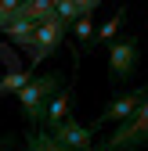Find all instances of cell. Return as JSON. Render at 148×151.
Instances as JSON below:
<instances>
[{
    "mask_svg": "<svg viewBox=\"0 0 148 151\" xmlns=\"http://www.w3.org/2000/svg\"><path fill=\"white\" fill-rule=\"evenodd\" d=\"M72 36H76L80 43H87V54H90V47H94V36H98L94 22H90V14H87V18H80V22H72Z\"/></svg>",
    "mask_w": 148,
    "mask_h": 151,
    "instance_id": "12",
    "label": "cell"
},
{
    "mask_svg": "<svg viewBox=\"0 0 148 151\" xmlns=\"http://www.w3.org/2000/svg\"><path fill=\"white\" fill-rule=\"evenodd\" d=\"M90 151H101V147H90Z\"/></svg>",
    "mask_w": 148,
    "mask_h": 151,
    "instance_id": "16",
    "label": "cell"
},
{
    "mask_svg": "<svg viewBox=\"0 0 148 151\" xmlns=\"http://www.w3.org/2000/svg\"><path fill=\"white\" fill-rule=\"evenodd\" d=\"M22 11L33 18L36 25H44L47 18H54V14H58V7H54L51 0H22Z\"/></svg>",
    "mask_w": 148,
    "mask_h": 151,
    "instance_id": "10",
    "label": "cell"
},
{
    "mask_svg": "<svg viewBox=\"0 0 148 151\" xmlns=\"http://www.w3.org/2000/svg\"><path fill=\"white\" fill-rule=\"evenodd\" d=\"M51 137L58 140L62 147H69V151H90V147H94V126H83L76 119H65L58 129H51Z\"/></svg>",
    "mask_w": 148,
    "mask_h": 151,
    "instance_id": "6",
    "label": "cell"
},
{
    "mask_svg": "<svg viewBox=\"0 0 148 151\" xmlns=\"http://www.w3.org/2000/svg\"><path fill=\"white\" fill-rule=\"evenodd\" d=\"M22 11V0H0V32H4L11 22H15V14Z\"/></svg>",
    "mask_w": 148,
    "mask_h": 151,
    "instance_id": "14",
    "label": "cell"
},
{
    "mask_svg": "<svg viewBox=\"0 0 148 151\" xmlns=\"http://www.w3.org/2000/svg\"><path fill=\"white\" fill-rule=\"evenodd\" d=\"M137 68V36H123L108 47V83H126Z\"/></svg>",
    "mask_w": 148,
    "mask_h": 151,
    "instance_id": "4",
    "label": "cell"
},
{
    "mask_svg": "<svg viewBox=\"0 0 148 151\" xmlns=\"http://www.w3.org/2000/svg\"><path fill=\"white\" fill-rule=\"evenodd\" d=\"M58 83H62V76H58V72H44V76H33L29 86L18 93V101H22V115H25L29 129H40V126H44L51 101L62 93Z\"/></svg>",
    "mask_w": 148,
    "mask_h": 151,
    "instance_id": "1",
    "label": "cell"
},
{
    "mask_svg": "<svg viewBox=\"0 0 148 151\" xmlns=\"http://www.w3.org/2000/svg\"><path fill=\"white\" fill-rule=\"evenodd\" d=\"M25 147L29 151H69V147H62L58 140H54L47 129H29L25 133Z\"/></svg>",
    "mask_w": 148,
    "mask_h": 151,
    "instance_id": "9",
    "label": "cell"
},
{
    "mask_svg": "<svg viewBox=\"0 0 148 151\" xmlns=\"http://www.w3.org/2000/svg\"><path fill=\"white\" fill-rule=\"evenodd\" d=\"M69 108H72V90L65 86L58 97L51 101V108H47V119H44V129H47V133H51V129H58L65 119H72V115H69Z\"/></svg>",
    "mask_w": 148,
    "mask_h": 151,
    "instance_id": "8",
    "label": "cell"
},
{
    "mask_svg": "<svg viewBox=\"0 0 148 151\" xmlns=\"http://www.w3.org/2000/svg\"><path fill=\"white\" fill-rule=\"evenodd\" d=\"M58 18L62 22H80V18H87V14H94L98 7H101V0H58Z\"/></svg>",
    "mask_w": 148,
    "mask_h": 151,
    "instance_id": "7",
    "label": "cell"
},
{
    "mask_svg": "<svg viewBox=\"0 0 148 151\" xmlns=\"http://www.w3.org/2000/svg\"><path fill=\"white\" fill-rule=\"evenodd\" d=\"M0 151H29V147L18 140L15 133H4V137H0Z\"/></svg>",
    "mask_w": 148,
    "mask_h": 151,
    "instance_id": "15",
    "label": "cell"
},
{
    "mask_svg": "<svg viewBox=\"0 0 148 151\" xmlns=\"http://www.w3.org/2000/svg\"><path fill=\"white\" fill-rule=\"evenodd\" d=\"M123 18H126V7H119L112 18H108L105 25H98V36H94V47L98 43H116V32H119V25H123ZM90 47V50H94Z\"/></svg>",
    "mask_w": 148,
    "mask_h": 151,
    "instance_id": "11",
    "label": "cell"
},
{
    "mask_svg": "<svg viewBox=\"0 0 148 151\" xmlns=\"http://www.w3.org/2000/svg\"><path fill=\"white\" fill-rule=\"evenodd\" d=\"M65 32H72V25L69 22H62L58 14L54 18H47V22L36 29V40H33V54H29V72L40 65L44 58H51L54 50L62 47V40H65Z\"/></svg>",
    "mask_w": 148,
    "mask_h": 151,
    "instance_id": "3",
    "label": "cell"
},
{
    "mask_svg": "<svg viewBox=\"0 0 148 151\" xmlns=\"http://www.w3.org/2000/svg\"><path fill=\"white\" fill-rule=\"evenodd\" d=\"M29 79H33V72H15V76H7L0 83V93H22L29 86Z\"/></svg>",
    "mask_w": 148,
    "mask_h": 151,
    "instance_id": "13",
    "label": "cell"
},
{
    "mask_svg": "<svg viewBox=\"0 0 148 151\" xmlns=\"http://www.w3.org/2000/svg\"><path fill=\"white\" fill-rule=\"evenodd\" d=\"M144 147H148V101L134 111V119H126L108 133L101 151H144Z\"/></svg>",
    "mask_w": 148,
    "mask_h": 151,
    "instance_id": "2",
    "label": "cell"
},
{
    "mask_svg": "<svg viewBox=\"0 0 148 151\" xmlns=\"http://www.w3.org/2000/svg\"><path fill=\"white\" fill-rule=\"evenodd\" d=\"M144 101H148V83H144V86H137V90H130V93H119V97H112V101L105 104V111L94 119V129H98V126H105V122H112V119L123 126L126 119H134V111H137Z\"/></svg>",
    "mask_w": 148,
    "mask_h": 151,
    "instance_id": "5",
    "label": "cell"
}]
</instances>
